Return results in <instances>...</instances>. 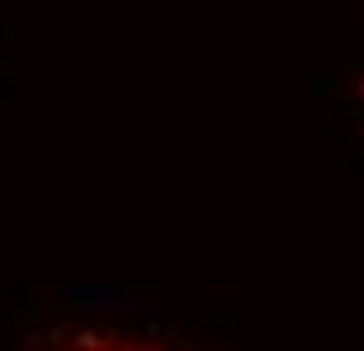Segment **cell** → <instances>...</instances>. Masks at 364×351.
<instances>
[{"mask_svg":"<svg viewBox=\"0 0 364 351\" xmlns=\"http://www.w3.org/2000/svg\"><path fill=\"white\" fill-rule=\"evenodd\" d=\"M19 351H168V347L126 328H52L28 338Z\"/></svg>","mask_w":364,"mask_h":351,"instance_id":"6da1fadb","label":"cell"}]
</instances>
